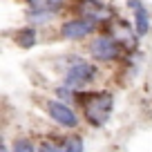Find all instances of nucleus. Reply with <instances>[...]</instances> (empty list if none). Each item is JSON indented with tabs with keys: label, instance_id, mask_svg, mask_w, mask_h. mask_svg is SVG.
<instances>
[{
	"label": "nucleus",
	"instance_id": "obj_1",
	"mask_svg": "<svg viewBox=\"0 0 152 152\" xmlns=\"http://www.w3.org/2000/svg\"><path fill=\"white\" fill-rule=\"evenodd\" d=\"M74 105L81 110V119L90 128L103 130L114 114V92L110 90H78Z\"/></svg>",
	"mask_w": 152,
	"mask_h": 152
},
{
	"label": "nucleus",
	"instance_id": "obj_2",
	"mask_svg": "<svg viewBox=\"0 0 152 152\" xmlns=\"http://www.w3.org/2000/svg\"><path fill=\"white\" fill-rule=\"evenodd\" d=\"M58 74H61V83L78 92V90H90V85L99 81L101 69L99 63L90 61L81 54H65L58 58Z\"/></svg>",
	"mask_w": 152,
	"mask_h": 152
},
{
	"label": "nucleus",
	"instance_id": "obj_3",
	"mask_svg": "<svg viewBox=\"0 0 152 152\" xmlns=\"http://www.w3.org/2000/svg\"><path fill=\"white\" fill-rule=\"evenodd\" d=\"M40 107H43V112L47 114V119L52 121L58 130H65V132H76V130H78V125L83 123L81 112H78L74 105L63 103V101L54 99V96L43 99V105H40Z\"/></svg>",
	"mask_w": 152,
	"mask_h": 152
},
{
	"label": "nucleus",
	"instance_id": "obj_4",
	"mask_svg": "<svg viewBox=\"0 0 152 152\" xmlns=\"http://www.w3.org/2000/svg\"><path fill=\"white\" fill-rule=\"evenodd\" d=\"M87 52H90V58L94 63H114L125 54V47L112 34H96L90 38Z\"/></svg>",
	"mask_w": 152,
	"mask_h": 152
},
{
	"label": "nucleus",
	"instance_id": "obj_5",
	"mask_svg": "<svg viewBox=\"0 0 152 152\" xmlns=\"http://www.w3.org/2000/svg\"><path fill=\"white\" fill-rule=\"evenodd\" d=\"M99 23L90 18H83V16H74V18H67L61 23L58 27V36L63 40H69V43H78V40H85L90 36H96L99 34Z\"/></svg>",
	"mask_w": 152,
	"mask_h": 152
},
{
	"label": "nucleus",
	"instance_id": "obj_6",
	"mask_svg": "<svg viewBox=\"0 0 152 152\" xmlns=\"http://www.w3.org/2000/svg\"><path fill=\"white\" fill-rule=\"evenodd\" d=\"M69 7L78 16L90 18V20H94V23H99V25H105V23H110V20L114 18L112 9L105 5L103 0H72Z\"/></svg>",
	"mask_w": 152,
	"mask_h": 152
},
{
	"label": "nucleus",
	"instance_id": "obj_7",
	"mask_svg": "<svg viewBox=\"0 0 152 152\" xmlns=\"http://www.w3.org/2000/svg\"><path fill=\"white\" fill-rule=\"evenodd\" d=\"M128 7L132 9V27L134 34L139 38L148 36L152 29V18H150V9L143 5V0H128Z\"/></svg>",
	"mask_w": 152,
	"mask_h": 152
},
{
	"label": "nucleus",
	"instance_id": "obj_8",
	"mask_svg": "<svg viewBox=\"0 0 152 152\" xmlns=\"http://www.w3.org/2000/svg\"><path fill=\"white\" fill-rule=\"evenodd\" d=\"M14 43H16V47H20V49H34L38 45V29L34 27V25H25V27H20V29H16L14 31Z\"/></svg>",
	"mask_w": 152,
	"mask_h": 152
},
{
	"label": "nucleus",
	"instance_id": "obj_9",
	"mask_svg": "<svg viewBox=\"0 0 152 152\" xmlns=\"http://www.w3.org/2000/svg\"><path fill=\"white\" fill-rule=\"evenodd\" d=\"M38 152H67L63 134H45L38 139Z\"/></svg>",
	"mask_w": 152,
	"mask_h": 152
},
{
	"label": "nucleus",
	"instance_id": "obj_10",
	"mask_svg": "<svg viewBox=\"0 0 152 152\" xmlns=\"http://www.w3.org/2000/svg\"><path fill=\"white\" fill-rule=\"evenodd\" d=\"M67 152H85V137L78 132H65L63 134Z\"/></svg>",
	"mask_w": 152,
	"mask_h": 152
},
{
	"label": "nucleus",
	"instance_id": "obj_11",
	"mask_svg": "<svg viewBox=\"0 0 152 152\" xmlns=\"http://www.w3.org/2000/svg\"><path fill=\"white\" fill-rule=\"evenodd\" d=\"M11 152H38V141L20 134V137L11 139Z\"/></svg>",
	"mask_w": 152,
	"mask_h": 152
},
{
	"label": "nucleus",
	"instance_id": "obj_12",
	"mask_svg": "<svg viewBox=\"0 0 152 152\" xmlns=\"http://www.w3.org/2000/svg\"><path fill=\"white\" fill-rule=\"evenodd\" d=\"M52 96L58 101H63V103H69L74 105V96H76V90H72L69 85H65V83H58V85L52 87Z\"/></svg>",
	"mask_w": 152,
	"mask_h": 152
},
{
	"label": "nucleus",
	"instance_id": "obj_13",
	"mask_svg": "<svg viewBox=\"0 0 152 152\" xmlns=\"http://www.w3.org/2000/svg\"><path fill=\"white\" fill-rule=\"evenodd\" d=\"M25 16H27L29 25H34V27H40V25L45 27V25H49L54 18H56L54 14H49V11H43V9H38V11H29V9H27V14H25Z\"/></svg>",
	"mask_w": 152,
	"mask_h": 152
},
{
	"label": "nucleus",
	"instance_id": "obj_14",
	"mask_svg": "<svg viewBox=\"0 0 152 152\" xmlns=\"http://www.w3.org/2000/svg\"><path fill=\"white\" fill-rule=\"evenodd\" d=\"M0 152H11V143L7 141V137L0 132Z\"/></svg>",
	"mask_w": 152,
	"mask_h": 152
}]
</instances>
